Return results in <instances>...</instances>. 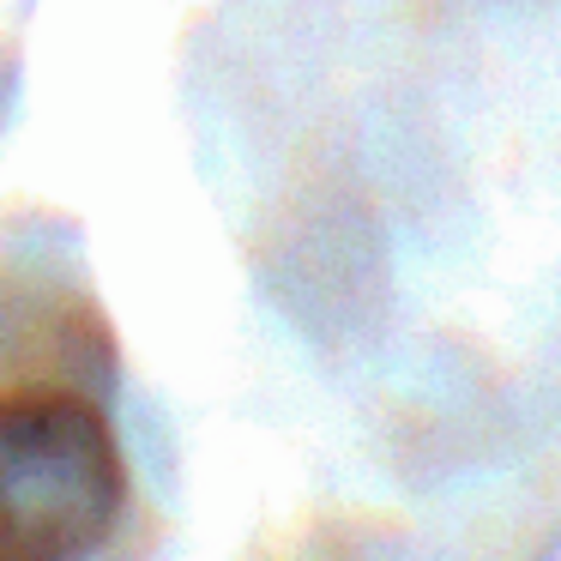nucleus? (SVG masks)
<instances>
[{
  "label": "nucleus",
  "mask_w": 561,
  "mask_h": 561,
  "mask_svg": "<svg viewBox=\"0 0 561 561\" xmlns=\"http://www.w3.org/2000/svg\"><path fill=\"white\" fill-rule=\"evenodd\" d=\"M122 501V447L85 392H0V561H85Z\"/></svg>",
  "instance_id": "obj_1"
}]
</instances>
